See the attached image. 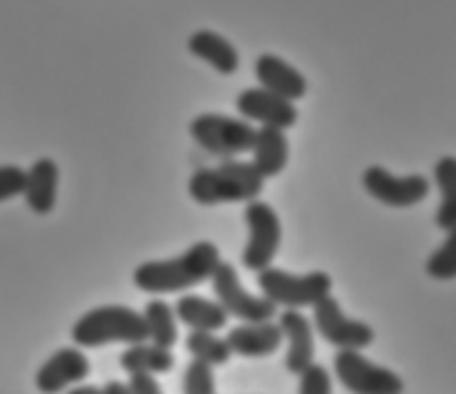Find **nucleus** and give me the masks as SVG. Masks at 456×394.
Segmentation results:
<instances>
[{
    "instance_id": "1",
    "label": "nucleus",
    "mask_w": 456,
    "mask_h": 394,
    "mask_svg": "<svg viewBox=\"0 0 456 394\" xmlns=\"http://www.w3.org/2000/svg\"><path fill=\"white\" fill-rule=\"evenodd\" d=\"M221 250L212 241H196L183 254L163 261H145L134 270V285L141 292L176 294L212 281L221 266Z\"/></svg>"
},
{
    "instance_id": "2",
    "label": "nucleus",
    "mask_w": 456,
    "mask_h": 394,
    "mask_svg": "<svg viewBox=\"0 0 456 394\" xmlns=\"http://www.w3.org/2000/svg\"><path fill=\"white\" fill-rule=\"evenodd\" d=\"M265 187V178L252 160L225 159L216 168L196 169L187 183V192L194 203L203 208L223 203H252L258 201Z\"/></svg>"
},
{
    "instance_id": "3",
    "label": "nucleus",
    "mask_w": 456,
    "mask_h": 394,
    "mask_svg": "<svg viewBox=\"0 0 456 394\" xmlns=\"http://www.w3.org/2000/svg\"><path fill=\"white\" fill-rule=\"evenodd\" d=\"M71 339L78 348H101L107 343L150 341L145 316L129 306H98L85 312L71 328Z\"/></svg>"
},
{
    "instance_id": "4",
    "label": "nucleus",
    "mask_w": 456,
    "mask_h": 394,
    "mask_svg": "<svg viewBox=\"0 0 456 394\" xmlns=\"http://www.w3.org/2000/svg\"><path fill=\"white\" fill-rule=\"evenodd\" d=\"M258 290L265 299H270L276 308L285 310H303L314 308L323 299L332 297L334 281L328 272L314 270L307 275H294L283 267H267L256 276Z\"/></svg>"
},
{
    "instance_id": "5",
    "label": "nucleus",
    "mask_w": 456,
    "mask_h": 394,
    "mask_svg": "<svg viewBox=\"0 0 456 394\" xmlns=\"http://www.w3.org/2000/svg\"><path fill=\"white\" fill-rule=\"evenodd\" d=\"M190 136L209 156L225 160L239 159V156L252 152L254 141H256V127H252L249 120L245 119L205 111L190 123Z\"/></svg>"
},
{
    "instance_id": "6",
    "label": "nucleus",
    "mask_w": 456,
    "mask_h": 394,
    "mask_svg": "<svg viewBox=\"0 0 456 394\" xmlns=\"http://www.w3.org/2000/svg\"><path fill=\"white\" fill-rule=\"evenodd\" d=\"M243 218L248 226V243L240 254V263L252 272L267 270L283 243V226L279 214L270 203L258 199L248 203Z\"/></svg>"
},
{
    "instance_id": "7",
    "label": "nucleus",
    "mask_w": 456,
    "mask_h": 394,
    "mask_svg": "<svg viewBox=\"0 0 456 394\" xmlns=\"http://www.w3.org/2000/svg\"><path fill=\"white\" fill-rule=\"evenodd\" d=\"M338 383L352 394H403L405 383L395 370L372 364L361 350H338L334 357Z\"/></svg>"
},
{
    "instance_id": "8",
    "label": "nucleus",
    "mask_w": 456,
    "mask_h": 394,
    "mask_svg": "<svg viewBox=\"0 0 456 394\" xmlns=\"http://www.w3.org/2000/svg\"><path fill=\"white\" fill-rule=\"evenodd\" d=\"M212 290L223 310L243 324H261L272 321L276 315V306L261 294H252L243 288L240 276L232 263L223 261L212 276Z\"/></svg>"
},
{
    "instance_id": "9",
    "label": "nucleus",
    "mask_w": 456,
    "mask_h": 394,
    "mask_svg": "<svg viewBox=\"0 0 456 394\" xmlns=\"http://www.w3.org/2000/svg\"><path fill=\"white\" fill-rule=\"evenodd\" d=\"M312 310H314L312 315L314 330L337 350H365L377 339L374 330L365 321L350 319L334 297L323 299Z\"/></svg>"
},
{
    "instance_id": "10",
    "label": "nucleus",
    "mask_w": 456,
    "mask_h": 394,
    "mask_svg": "<svg viewBox=\"0 0 456 394\" xmlns=\"http://www.w3.org/2000/svg\"><path fill=\"white\" fill-rule=\"evenodd\" d=\"M363 190L381 205L395 209H408L419 205L430 194V181L421 174L395 176L381 165H370L363 172Z\"/></svg>"
},
{
    "instance_id": "11",
    "label": "nucleus",
    "mask_w": 456,
    "mask_h": 394,
    "mask_svg": "<svg viewBox=\"0 0 456 394\" xmlns=\"http://www.w3.org/2000/svg\"><path fill=\"white\" fill-rule=\"evenodd\" d=\"M236 110L240 119L254 120L265 127L289 129L298 120V110L292 101L263 87H245L236 96Z\"/></svg>"
},
{
    "instance_id": "12",
    "label": "nucleus",
    "mask_w": 456,
    "mask_h": 394,
    "mask_svg": "<svg viewBox=\"0 0 456 394\" xmlns=\"http://www.w3.org/2000/svg\"><path fill=\"white\" fill-rule=\"evenodd\" d=\"M89 374V361L78 348H61L53 352L36 373L34 383L38 392L58 394L65 388L80 383Z\"/></svg>"
},
{
    "instance_id": "13",
    "label": "nucleus",
    "mask_w": 456,
    "mask_h": 394,
    "mask_svg": "<svg viewBox=\"0 0 456 394\" xmlns=\"http://www.w3.org/2000/svg\"><path fill=\"white\" fill-rule=\"evenodd\" d=\"M279 325L283 330L285 341H288L285 368L292 374L305 373L310 365H314L316 357L314 324L301 310H283Z\"/></svg>"
},
{
    "instance_id": "14",
    "label": "nucleus",
    "mask_w": 456,
    "mask_h": 394,
    "mask_svg": "<svg viewBox=\"0 0 456 394\" xmlns=\"http://www.w3.org/2000/svg\"><path fill=\"white\" fill-rule=\"evenodd\" d=\"M254 74H256L258 87L279 94L292 103L307 94V78L301 74V70L289 65L276 53H261L254 62Z\"/></svg>"
},
{
    "instance_id": "15",
    "label": "nucleus",
    "mask_w": 456,
    "mask_h": 394,
    "mask_svg": "<svg viewBox=\"0 0 456 394\" xmlns=\"http://www.w3.org/2000/svg\"><path fill=\"white\" fill-rule=\"evenodd\" d=\"M283 330L274 321H261V324H243L236 325L227 334L232 352L248 359H263L279 352L283 343Z\"/></svg>"
},
{
    "instance_id": "16",
    "label": "nucleus",
    "mask_w": 456,
    "mask_h": 394,
    "mask_svg": "<svg viewBox=\"0 0 456 394\" xmlns=\"http://www.w3.org/2000/svg\"><path fill=\"white\" fill-rule=\"evenodd\" d=\"M58 183H61V169L56 160L38 159L27 169V208L38 217H47L53 212L58 199Z\"/></svg>"
},
{
    "instance_id": "17",
    "label": "nucleus",
    "mask_w": 456,
    "mask_h": 394,
    "mask_svg": "<svg viewBox=\"0 0 456 394\" xmlns=\"http://www.w3.org/2000/svg\"><path fill=\"white\" fill-rule=\"evenodd\" d=\"M187 49H190L191 56H196L199 61L208 62L212 70H216L218 74L232 76L236 74L240 65L239 52H236L234 45L225 38L223 34L212 29H199L187 38Z\"/></svg>"
},
{
    "instance_id": "18",
    "label": "nucleus",
    "mask_w": 456,
    "mask_h": 394,
    "mask_svg": "<svg viewBox=\"0 0 456 394\" xmlns=\"http://www.w3.org/2000/svg\"><path fill=\"white\" fill-rule=\"evenodd\" d=\"M289 160V141L285 129L261 127L256 129V141L252 147V163L256 165L263 178H274L288 168Z\"/></svg>"
},
{
    "instance_id": "19",
    "label": "nucleus",
    "mask_w": 456,
    "mask_h": 394,
    "mask_svg": "<svg viewBox=\"0 0 456 394\" xmlns=\"http://www.w3.org/2000/svg\"><path fill=\"white\" fill-rule=\"evenodd\" d=\"M176 316L181 324L190 330H200V332H218L227 325V315L218 301L200 297V294H183L176 301Z\"/></svg>"
},
{
    "instance_id": "20",
    "label": "nucleus",
    "mask_w": 456,
    "mask_h": 394,
    "mask_svg": "<svg viewBox=\"0 0 456 394\" xmlns=\"http://www.w3.org/2000/svg\"><path fill=\"white\" fill-rule=\"evenodd\" d=\"M118 364L127 374H165L174 368V355L169 348L142 341L129 346Z\"/></svg>"
},
{
    "instance_id": "21",
    "label": "nucleus",
    "mask_w": 456,
    "mask_h": 394,
    "mask_svg": "<svg viewBox=\"0 0 456 394\" xmlns=\"http://www.w3.org/2000/svg\"><path fill=\"white\" fill-rule=\"evenodd\" d=\"M435 183L441 192L436 226L450 232L456 227V156H441L436 160Z\"/></svg>"
},
{
    "instance_id": "22",
    "label": "nucleus",
    "mask_w": 456,
    "mask_h": 394,
    "mask_svg": "<svg viewBox=\"0 0 456 394\" xmlns=\"http://www.w3.org/2000/svg\"><path fill=\"white\" fill-rule=\"evenodd\" d=\"M145 316L147 332H150V341L156 346H163L172 350L178 341V325H176V310L169 303L154 299L142 310Z\"/></svg>"
},
{
    "instance_id": "23",
    "label": "nucleus",
    "mask_w": 456,
    "mask_h": 394,
    "mask_svg": "<svg viewBox=\"0 0 456 394\" xmlns=\"http://www.w3.org/2000/svg\"><path fill=\"white\" fill-rule=\"evenodd\" d=\"M185 348L196 361H203L208 365H225L232 359V348L227 339L216 337L214 332H200V330H191L185 339Z\"/></svg>"
},
{
    "instance_id": "24",
    "label": "nucleus",
    "mask_w": 456,
    "mask_h": 394,
    "mask_svg": "<svg viewBox=\"0 0 456 394\" xmlns=\"http://www.w3.org/2000/svg\"><path fill=\"white\" fill-rule=\"evenodd\" d=\"M426 275L435 281L456 279V227L448 232L444 243L426 261Z\"/></svg>"
},
{
    "instance_id": "25",
    "label": "nucleus",
    "mask_w": 456,
    "mask_h": 394,
    "mask_svg": "<svg viewBox=\"0 0 456 394\" xmlns=\"http://www.w3.org/2000/svg\"><path fill=\"white\" fill-rule=\"evenodd\" d=\"M183 394H216L212 365L191 359L183 374Z\"/></svg>"
},
{
    "instance_id": "26",
    "label": "nucleus",
    "mask_w": 456,
    "mask_h": 394,
    "mask_svg": "<svg viewBox=\"0 0 456 394\" xmlns=\"http://www.w3.org/2000/svg\"><path fill=\"white\" fill-rule=\"evenodd\" d=\"M27 169L18 165H0V203L12 201L16 196H25Z\"/></svg>"
},
{
    "instance_id": "27",
    "label": "nucleus",
    "mask_w": 456,
    "mask_h": 394,
    "mask_svg": "<svg viewBox=\"0 0 456 394\" xmlns=\"http://www.w3.org/2000/svg\"><path fill=\"white\" fill-rule=\"evenodd\" d=\"M298 379V394H332V377L323 365H310Z\"/></svg>"
},
{
    "instance_id": "28",
    "label": "nucleus",
    "mask_w": 456,
    "mask_h": 394,
    "mask_svg": "<svg viewBox=\"0 0 456 394\" xmlns=\"http://www.w3.org/2000/svg\"><path fill=\"white\" fill-rule=\"evenodd\" d=\"M127 386L132 394H163V388L154 374H129Z\"/></svg>"
},
{
    "instance_id": "29",
    "label": "nucleus",
    "mask_w": 456,
    "mask_h": 394,
    "mask_svg": "<svg viewBox=\"0 0 456 394\" xmlns=\"http://www.w3.org/2000/svg\"><path fill=\"white\" fill-rule=\"evenodd\" d=\"M102 394H132L129 392V386L123 382H110L102 388Z\"/></svg>"
},
{
    "instance_id": "30",
    "label": "nucleus",
    "mask_w": 456,
    "mask_h": 394,
    "mask_svg": "<svg viewBox=\"0 0 456 394\" xmlns=\"http://www.w3.org/2000/svg\"><path fill=\"white\" fill-rule=\"evenodd\" d=\"M67 394H102V390H101V388H96V386H78V388H74V390H69Z\"/></svg>"
}]
</instances>
